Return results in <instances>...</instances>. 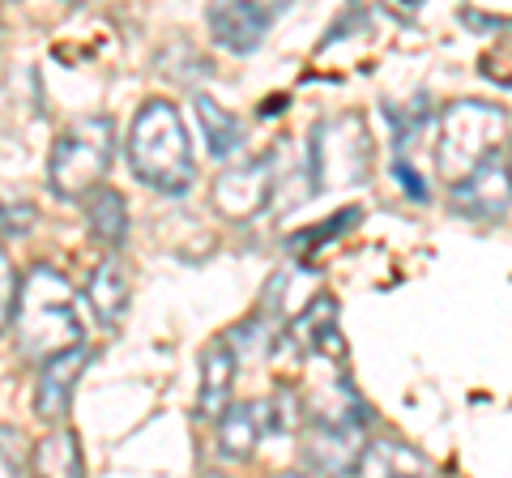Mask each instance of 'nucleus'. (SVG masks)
Returning <instances> with one entry per match:
<instances>
[{
    "mask_svg": "<svg viewBox=\"0 0 512 478\" xmlns=\"http://www.w3.org/2000/svg\"><path fill=\"white\" fill-rule=\"evenodd\" d=\"M355 474H431V461L402 440H363Z\"/></svg>",
    "mask_w": 512,
    "mask_h": 478,
    "instance_id": "nucleus-17",
    "label": "nucleus"
},
{
    "mask_svg": "<svg viewBox=\"0 0 512 478\" xmlns=\"http://www.w3.org/2000/svg\"><path fill=\"white\" fill-rule=\"evenodd\" d=\"M9 5H13V0H9Z\"/></svg>",
    "mask_w": 512,
    "mask_h": 478,
    "instance_id": "nucleus-26",
    "label": "nucleus"
},
{
    "mask_svg": "<svg viewBox=\"0 0 512 478\" xmlns=\"http://www.w3.org/2000/svg\"><path fill=\"white\" fill-rule=\"evenodd\" d=\"M308 163H312L316 193H338V188L367 184V175H372V133H367V120L359 111H342V116L320 120L312 129Z\"/></svg>",
    "mask_w": 512,
    "mask_h": 478,
    "instance_id": "nucleus-5",
    "label": "nucleus"
},
{
    "mask_svg": "<svg viewBox=\"0 0 512 478\" xmlns=\"http://www.w3.org/2000/svg\"><path fill=\"white\" fill-rule=\"evenodd\" d=\"M393 180L406 188V197H410V201H419V205H423V201H431V193H427V180H423V175L406 163V158H397V163H393Z\"/></svg>",
    "mask_w": 512,
    "mask_h": 478,
    "instance_id": "nucleus-24",
    "label": "nucleus"
},
{
    "mask_svg": "<svg viewBox=\"0 0 512 478\" xmlns=\"http://www.w3.org/2000/svg\"><path fill=\"white\" fill-rule=\"evenodd\" d=\"M82 201H86V222H90L94 239H99L103 248L120 252L124 239H128V197L99 184V188H90Z\"/></svg>",
    "mask_w": 512,
    "mask_h": 478,
    "instance_id": "nucleus-15",
    "label": "nucleus"
},
{
    "mask_svg": "<svg viewBox=\"0 0 512 478\" xmlns=\"http://www.w3.org/2000/svg\"><path fill=\"white\" fill-rule=\"evenodd\" d=\"M278 432V414L274 402H227L218 410V440L214 449L222 461H248L261 440H269Z\"/></svg>",
    "mask_w": 512,
    "mask_h": 478,
    "instance_id": "nucleus-9",
    "label": "nucleus"
},
{
    "mask_svg": "<svg viewBox=\"0 0 512 478\" xmlns=\"http://www.w3.org/2000/svg\"><path fill=\"white\" fill-rule=\"evenodd\" d=\"M35 205H30L22 193H9V188H0V235L5 239H22L30 235L35 227Z\"/></svg>",
    "mask_w": 512,
    "mask_h": 478,
    "instance_id": "nucleus-21",
    "label": "nucleus"
},
{
    "mask_svg": "<svg viewBox=\"0 0 512 478\" xmlns=\"http://www.w3.org/2000/svg\"><path fill=\"white\" fill-rule=\"evenodd\" d=\"M384 9L393 13V18H402V22H410L414 13L423 9V0H384Z\"/></svg>",
    "mask_w": 512,
    "mask_h": 478,
    "instance_id": "nucleus-25",
    "label": "nucleus"
},
{
    "mask_svg": "<svg viewBox=\"0 0 512 478\" xmlns=\"http://www.w3.org/2000/svg\"><path fill=\"white\" fill-rule=\"evenodd\" d=\"M508 150V111L483 99H457L440 111V141H436V171L453 188L474 175L491 154Z\"/></svg>",
    "mask_w": 512,
    "mask_h": 478,
    "instance_id": "nucleus-3",
    "label": "nucleus"
},
{
    "mask_svg": "<svg viewBox=\"0 0 512 478\" xmlns=\"http://www.w3.org/2000/svg\"><path fill=\"white\" fill-rule=\"evenodd\" d=\"M13 329H18V355L43 363L56 350H69L86 338L77 295L52 265H35L18 278V304H13Z\"/></svg>",
    "mask_w": 512,
    "mask_h": 478,
    "instance_id": "nucleus-1",
    "label": "nucleus"
},
{
    "mask_svg": "<svg viewBox=\"0 0 512 478\" xmlns=\"http://www.w3.org/2000/svg\"><path fill=\"white\" fill-rule=\"evenodd\" d=\"M231 389H235V346L210 342L201 355V393H197L201 419H218V410L231 402Z\"/></svg>",
    "mask_w": 512,
    "mask_h": 478,
    "instance_id": "nucleus-14",
    "label": "nucleus"
},
{
    "mask_svg": "<svg viewBox=\"0 0 512 478\" xmlns=\"http://www.w3.org/2000/svg\"><path fill=\"white\" fill-rule=\"evenodd\" d=\"M453 205L457 214L495 222L508 214V150L491 154L474 175H466L461 184H453Z\"/></svg>",
    "mask_w": 512,
    "mask_h": 478,
    "instance_id": "nucleus-11",
    "label": "nucleus"
},
{
    "mask_svg": "<svg viewBox=\"0 0 512 478\" xmlns=\"http://www.w3.org/2000/svg\"><path fill=\"white\" fill-rule=\"evenodd\" d=\"M205 18H210V35L222 52L252 56L269 35L274 9H269L265 0H214Z\"/></svg>",
    "mask_w": 512,
    "mask_h": 478,
    "instance_id": "nucleus-8",
    "label": "nucleus"
},
{
    "mask_svg": "<svg viewBox=\"0 0 512 478\" xmlns=\"http://www.w3.org/2000/svg\"><path fill=\"white\" fill-rule=\"evenodd\" d=\"M128 167L146 188L167 197H180L192 188V141L184 129L180 107L167 99H150L141 103V111L128 124Z\"/></svg>",
    "mask_w": 512,
    "mask_h": 478,
    "instance_id": "nucleus-2",
    "label": "nucleus"
},
{
    "mask_svg": "<svg viewBox=\"0 0 512 478\" xmlns=\"http://www.w3.org/2000/svg\"><path fill=\"white\" fill-rule=\"evenodd\" d=\"M111 154H116V124L107 116L73 120L47 154V188L60 201H82L90 188L107 180Z\"/></svg>",
    "mask_w": 512,
    "mask_h": 478,
    "instance_id": "nucleus-4",
    "label": "nucleus"
},
{
    "mask_svg": "<svg viewBox=\"0 0 512 478\" xmlns=\"http://www.w3.org/2000/svg\"><path fill=\"white\" fill-rule=\"evenodd\" d=\"M363 218V210H342V214H333L329 222H316V227H308V231H299L295 239H291V252L295 257H312V252H320V248H329V244H338V231H346V227H355V222Z\"/></svg>",
    "mask_w": 512,
    "mask_h": 478,
    "instance_id": "nucleus-19",
    "label": "nucleus"
},
{
    "mask_svg": "<svg viewBox=\"0 0 512 478\" xmlns=\"http://www.w3.org/2000/svg\"><path fill=\"white\" fill-rule=\"evenodd\" d=\"M291 346L303 355H346L342 329H338V299L333 295H312L295 316H291Z\"/></svg>",
    "mask_w": 512,
    "mask_h": 478,
    "instance_id": "nucleus-12",
    "label": "nucleus"
},
{
    "mask_svg": "<svg viewBox=\"0 0 512 478\" xmlns=\"http://www.w3.org/2000/svg\"><path fill=\"white\" fill-rule=\"evenodd\" d=\"M13 304H18V269L0 252V338H5V329L13 321Z\"/></svg>",
    "mask_w": 512,
    "mask_h": 478,
    "instance_id": "nucleus-22",
    "label": "nucleus"
},
{
    "mask_svg": "<svg viewBox=\"0 0 512 478\" xmlns=\"http://www.w3.org/2000/svg\"><path fill=\"white\" fill-rule=\"evenodd\" d=\"M0 466L5 470H13L18 474L22 466H30V457H26V449H22V432H13V427H0Z\"/></svg>",
    "mask_w": 512,
    "mask_h": 478,
    "instance_id": "nucleus-23",
    "label": "nucleus"
},
{
    "mask_svg": "<svg viewBox=\"0 0 512 478\" xmlns=\"http://www.w3.org/2000/svg\"><path fill=\"white\" fill-rule=\"evenodd\" d=\"M384 116H389V124H393L397 150H406V146H410V137L431 120V94H414L410 107H389V103H384Z\"/></svg>",
    "mask_w": 512,
    "mask_h": 478,
    "instance_id": "nucleus-20",
    "label": "nucleus"
},
{
    "mask_svg": "<svg viewBox=\"0 0 512 478\" xmlns=\"http://www.w3.org/2000/svg\"><path fill=\"white\" fill-rule=\"evenodd\" d=\"M86 363H90V350L82 342L69 346V350H56V355L43 359L39 380H35V414L43 423H60L64 414H69L73 389H77V380H82Z\"/></svg>",
    "mask_w": 512,
    "mask_h": 478,
    "instance_id": "nucleus-10",
    "label": "nucleus"
},
{
    "mask_svg": "<svg viewBox=\"0 0 512 478\" xmlns=\"http://www.w3.org/2000/svg\"><path fill=\"white\" fill-rule=\"evenodd\" d=\"M359 410L350 414H316L303 432V466L320 474H355V457L363 449Z\"/></svg>",
    "mask_w": 512,
    "mask_h": 478,
    "instance_id": "nucleus-6",
    "label": "nucleus"
},
{
    "mask_svg": "<svg viewBox=\"0 0 512 478\" xmlns=\"http://www.w3.org/2000/svg\"><path fill=\"white\" fill-rule=\"evenodd\" d=\"M86 304L103 329H116L128 316V274L120 257H103L86 282Z\"/></svg>",
    "mask_w": 512,
    "mask_h": 478,
    "instance_id": "nucleus-13",
    "label": "nucleus"
},
{
    "mask_svg": "<svg viewBox=\"0 0 512 478\" xmlns=\"http://www.w3.org/2000/svg\"><path fill=\"white\" fill-rule=\"evenodd\" d=\"M192 111H197V129L205 137V150H210L218 163H227V158L239 150V141H244V124H239V116L227 111L222 103H214L210 94H192Z\"/></svg>",
    "mask_w": 512,
    "mask_h": 478,
    "instance_id": "nucleus-16",
    "label": "nucleus"
},
{
    "mask_svg": "<svg viewBox=\"0 0 512 478\" xmlns=\"http://www.w3.org/2000/svg\"><path fill=\"white\" fill-rule=\"evenodd\" d=\"M274 197V158L261 154L252 163H239L218 171V180L210 188V201L222 218L231 222H248L265 210V201Z\"/></svg>",
    "mask_w": 512,
    "mask_h": 478,
    "instance_id": "nucleus-7",
    "label": "nucleus"
},
{
    "mask_svg": "<svg viewBox=\"0 0 512 478\" xmlns=\"http://www.w3.org/2000/svg\"><path fill=\"white\" fill-rule=\"evenodd\" d=\"M30 470H35V474H60V478L86 474L82 440H77L69 427H56V432H47L35 444V449H30Z\"/></svg>",
    "mask_w": 512,
    "mask_h": 478,
    "instance_id": "nucleus-18",
    "label": "nucleus"
}]
</instances>
